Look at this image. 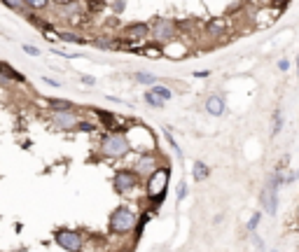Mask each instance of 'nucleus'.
I'll return each mask as SVG.
<instances>
[{
    "label": "nucleus",
    "mask_w": 299,
    "mask_h": 252,
    "mask_svg": "<svg viewBox=\"0 0 299 252\" xmlns=\"http://www.w3.org/2000/svg\"><path fill=\"white\" fill-rule=\"evenodd\" d=\"M169 180H171V168H154L148 180V199L161 203L166 189H169Z\"/></svg>",
    "instance_id": "nucleus-1"
},
{
    "label": "nucleus",
    "mask_w": 299,
    "mask_h": 252,
    "mask_svg": "<svg viewBox=\"0 0 299 252\" xmlns=\"http://www.w3.org/2000/svg\"><path fill=\"white\" fill-rule=\"evenodd\" d=\"M133 229H136V210L128 208V206H119L110 215V231L117 236H124V233H131Z\"/></svg>",
    "instance_id": "nucleus-2"
},
{
    "label": "nucleus",
    "mask_w": 299,
    "mask_h": 252,
    "mask_svg": "<svg viewBox=\"0 0 299 252\" xmlns=\"http://www.w3.org/2000/svg\"><path fill=\"white\" fill-rule=\"evenodd\" d=\"M128 147H131L128 138H124L122 133L110 131V133H106L103 140H101V154L107 157V159H119L128 152Z\"/></svg>",
    "instance_id": "nucleus-3"
},
{
    "label": "nucleus",
    "mask_w": 299,
    "mask_h": 252,
    "mask_svg": "<svg viewBox=\"0 0 299 252\" xmlns=\"http://www.w3.org/2000/svg\"><path fill=\"white\" fill-rule=\"evenodd\" d=\"M54 241L59 243L68 252H80L82 250V236L73 229H59L54 231Z\"/></svg>",
    "instance_id": "nucleus-4"
},
{
    "label": "nucleus",
    "mask_w": 299,
    "mask_h": 252,
    "mask_svg": "<svg viewBox=\"0 0 299 252\" xmlns=\"http://www.w3.org/2000/svg\"><path fill=\"white\" fill-rule=\"evenodd\" d=\"M136 182H138L136 170H117L115 178H112V187H115L117 194H127V191L136 187Z\"/></svg>",
    "instance_id": "nucleus-5"
},
{
    "label": "nucleus",
    "mask_w": 299,
    "mask_h": 252,
    "mask_svg": "<svg viewBox=\"0 0 299 252\" xmlns=\"http://www.w3.org/2000/svg\"><path fill=\"white\" fill-rule=\"evenodd\" d=\"M283 182V178L280 175H274V180L269 182V187L264 189V206H267V212L269 215H276V210H278V185Z\"/></svg>",
    "instance_id": "nucleus-6"
},
{
    "label": "nucleus",
    "mask_w": 299,
    "mask_h": 252,
    "mask_svg": "<svg viewBox=\"0 0 299 252\" xmlns=\"http://www.w3.org/2000/svg\"><path fill=\"white\" fill-rule=\"evenodd\" d=\"M175 35V23L169 19H159L154 26H152V38L159 42V44H164V42H169Z\"/></svg>",
    "instance_id": "nucleus-7"
},
{
    "label": "nucleus",
    "mask_w": 299,
    "mask_h": 252,
    "mask_svg": "<svg viewBox=\"0 0 299 252\" xmlns=\"http://www.w3.org/2000/svg\"><path fill=\"white\" fill-rule=\"evenodd\" d=\"M54 124L61 131H70V128H77L80 119L73 110H54Z\"/></svg>",
    "instance_id": "nucleus-8"
},
{
    "label": "nucleus",
    "mask_w": 299,
    "mask_h": 252,
    "mask_svg": "<svg viewBox=\"0 0 299 252\" xmlns=\"http://www.w3.org/2000/svg\"><path fill=\"white\" fill-rule=\"evenodd\" d=\"M206 112L213 117L224 115V98L222 96H211V98L206 101Z\"/></svg>",
    "instance_id": "nucleus-9"
},
{
    "label": "nucleus",
    "mask_w": 299,
    "mask_h": 252,
    "mask_svg": "<svg viewBox=\"0 0 299 252\" xmlns=\"http://www.w3.org/2000/svg\"><path fill=\"white\" fill-rule=\"evenodd\" d=\"M127 35L131 40H143L150 35V26L148 23H131V26H127Z\"/></svg>",
    "instance_id": "nucleus-10"
},
{
    "label": "nucleus",
    "mask_w": 299,
    "mask_h": 252,
    "mask_svg": "<svg viewBox=\"0 0 299 252\" xmlns=\"http://www.w3.org/2000/svg\"><path fill=\"white\" fill-rule=\"evenodd\" d=\"M136 173H152L154 170V154H140L138 164L133 168Z\"/></svg>",
    "instance_id": "nucleus-11"
},
{
    "label": "nucleus",
    "mask_w": 299,
    "mask_h": 252,
    "mask_svg": "<svg viewBox=\"0 0 299 252\" xmlns=\"http://www.w3.org/2000/svg\"><path fill=\"white\" fill-rule=\"evenodd\" d=\"M208 173H211V168L206 166L203 161H196V164H194V180H196V182L206 180L208 178Z\"/></svg>",
    "instance_id": "nucleus-12"
},
{
    "label": "nucleus",
    "mask_w": 299,
    "mask_h": 252,
    "mask_svg": "<svg viewBox=\"0 0 299 252\" xmlns=\"http://www.w3.org/2000/svg\"><path fill=\"white\" fill-rule=\"evenodd\" d=\"M150 91H152V94L157 96V98H159L161 103H166V101H171V98H173L171 89H166V86H152Z\"/></svg>",
    "instance_id": "nucleus-13"
},
{
    "label": "nucleus",
    "mask_w": 299,
    "mask_h": 252,
    "mask_svg": "<svg viewBox=\"0 0 299 252\" xmlns=\"http://www.w3.org/2000/svg\"><path fill=\"white\" fill-rule=\"evenodd\" d=\"M96 112L101 115V119L106 122V126L110 128V131H112V128L117 126V115H110V112H103V110H96Z\"/></svg>",
    "instance_id": "nucleus-14"
},
{
    "label": "nucleus",
    "mask_w": 299,
    "mask_h": 252,
    "mask_svg": "<svg viewBox=\"0 0 299 252\" xmlns=\"http://www.w3.org/2000/svg\"><path fill=\"white\" fill-rule=\"evenodd\" d=\"M47 103H49L52 110H75V105L68 103V101H54V98H49Z\"/></svg>",
    "instance_id": "nucleus-15"
},
{
    "label": "nucleus",
    "mask_w": 299,
    "mask_h": 252,
    "mask_svg": "<svg viewBox=\"0 0 299 252\" xmlns=\"http://www.w3.org/2000/svg\"><path fill=\"white\" fill-rule=\"evenodd\" d=\"M133 77H136V82H140V84H154L157 82V75H152V73H136Z\"/></svg>",
    "instance_id": "nucleus-16"
},
{
    "label": "nucleus",
    "mask_w": 299,
    "mask_h": 252,
    "mask_svg": "<svg viewBox=\"0 0 299 252\" xmlns=\"http://www.w3.org/2000/svg\"><path fill=\"white\" fill-rule=\"evenodd\" d=\"M59 40H65V42H73V44H85V40L75 33H59Z\"/></svg>",
    "instance_id": "nucleus-17"
},
{
    "label": "nucleus",
    "mask_w": 299,
    "mask_h": 252,
    "mask_svg": "<svg viewBox=\"0 0 299 252\" xmlns=\"http://www.w3.org/2000/svg\"><path fill=\"white\" fill-rule=\"evenodd\" d=\"M10 10H14V12H23L26 10V0H2Z\"/></svg>",
    "instance_id": "nucleus-18"
},
{
    "label": "nucleus",
    "mask_w": 299,
    "mask_h": 252,
    "mask_svg": "<svg viewBox=\"0 0 299 252\" xmlns=\"http://www.w3.org/2000/svg\"><path fill=\"white\" fill-rule=\"evenodd\" d=\"M222 31H224L222 21H211V23H208V33H211V35H220Z\"/></svg>",
    "instance_id": "nucleus-19"
},
{
    "label": "nucleus",
    "mask_w": 299,
    "mask_h": 252,
    "mask_svg": "<svg viewBox=\"0 0 299 252\" xmlns=\"http://www.w3.org/2000/svg\"><path fill=\"white\" fill-rule=\"evenodd\" d=\"M47 2L49 0H26V7H31V10H44Z\"/></svg>",
    "instance_id": "nucleus-20"
},
{
    "label": "nucleus",
    "mask_w": 299,
    "mask_h": 252,
    "mask_svg": "<svg viewBox=\"0 0 299 252\" xmlns=\"http://www.w3.org/2000/svg\"><path fill=\"white\" fill-rule=\"evenodd\" d=\"M145 103L152 105V107H161V105H164V103L159 101V98H157V96L152 94V91H148V94H145Z\"/></svg>",
    "instance_id": "nucleus-21"
},
{
    "label": "nucleus",
    "mask_w": 299,
    "mask_h": 252,
    "mask_svg": "<svg viewBox=\"0 0 299 252\" xmlns=\"http://www.w3.org/2000/svg\"><path fill=\"white\" fill-rule=\"evenodd\" d=\"M280 126H283V115H280V110H278L276 115H274V136H278V131H280Z\"/></svg>",
    "instance_id": "nucleus-22"
},
{
    "label": "nucleus",
    "mask_w": 299,
    "mask_h": 252,
    "mask_svg": "<svg viewBox=\"0 0 299 252\" xmlns=\"http://www.w3.org/2000/svg\"><path fill=\"white\" fill-rule=\"evenodd\" d=\"M106 7V0H89V12H101Z\"/></svg>",
    "instance_id": "nucleus-23"
},
{
    "label": "nucleus",
    "mask_w": 299,
    "mask_h": 252,
    "mask_svg": "<svg viewBox=\"0 0 299 252\" xmlns=\"http://www.w3.org/2000/svg\"><path fill=\"white\" fill-rule=\"evenodd\" d=\"M91 44H94L96 49H112V47H115L112 42H107V40H94Z\"/></svg>",
    "instance_id": "nucleus-24"
},
{
    "label": "nucleus",
    "mask_w": 299,
    "mask_h": 252,
    "mask_svg": "<svg viewBox=\"0 0 299 252\" xmlns=\"http://www.w3.org/2000/svg\"><path fill=\"white\" fill-rule=\"evenodd\" d=\"M257 224H259V212H255V215L250 217V222H248V231H250V233H255Z\"/></svg>",
    "instance_id": "nucleus-25"
},
{
    "label": "nucleus",
    "mask_w": 299,
    "mask_h": 252,
    "mask_svg": "<svg viewBox=\"0 0 299 252\" xmlns=\"http://www.w3.org/2000/svg\"><path fill=\"white\" fill-rule=\"evenodd\" d=\"M124 7H127V0H115V2H112V10L117 12V14H122Z\"/></svg>",
    "instance_id": "nucleus-26"
},
{
    "label": "nucleus",
    "mask_w": 299,
    "mask_h": 252,
    "mask_svg": "<svg viewBox=\"0 0 299 252\" xmlns=\"http://www.w3.org/2000/svg\"><path fill=\"white\" fill-rule=\"evenodd\" d=\"M143 54H148V56H159L161 49H159V47H145V49H143Z\"/></svg>",
    "instance_id": "nucleus-27"
},
{
    "label": "nucleus",
    "mask_w": 299,
    "mask_h": 252,
    "mask_svg": "<svg viewBox=\"0 0 299 252\" xmlns=\"http://www.w3.org/2000/svg\"><path fill=\"white\" fill-rule=\"evenodd\" d=\"M23 52L31 54V56H38V54H40L38 52V47H33V44H23Z\"/></svg>",
    "instance_id": "nucleus-28"
},
{
    "label": "nucleus",
    "mask_w": 299,
    "mask_h": 252,
    "mask_svg": "<svg viewBox=\"0 0 299 252\" xmlns=\"http://www.w3.org/2000/svg\"><path fill=\"white\" fill-rule=\"evenodd\" d=\"M82 82H85L86 86H94V84H96V77H91V75H82Z\"/></svg>",
    "instance_id": "nucleus-29"
},
{
    "label": "nucleus",
    "mask_w": 299,
    "mask_h": 252,
    "mask_svg": "<svg viewBox=\"0 0 299 252\" xmlns=\"http://www.w3.org/2000/svg\"><path fill=\"white\" fill-rule=\"evenodd\" d=\"M185 191H187V185H185V182H180V187H178V201L185 199Z\"/></svg>",
    "instance_id": "nucleus-30"
},
{
    "label": "nucleus",
    "mask_w": 299,
    "mask_h": 252,
    "mask_svg": "<svg viewBox=\"0 0 299 252\" xmlns=\"http://www.w3.org/2000/svg\"><path fill=\"white\" fill-rule=\"evenodd\" d=\"M288 68H290L288 59H280V61H278V70H283V73H285V70H288Z\"/></svg>",
    "instance_id": "nucleus-31"
},
{
    "label": "nucleus",
    "mask_w": 299,
    "mask_h": 252,
    "mask_svg": "<svg viewBox=\"0 0 299 252\" xmlns=\"http://www.w3.org/2000/svg\"><path fill=\"white\" fill-rule=\"evenodd\" d=\"M43 80L49 84V86H61V82H59V80H52V77H43Z\"/></svg>",
    "instance_id": "nucleus-32"
},
{
    "label": "nucleus",
    "mask_w": 299,
    "mask_h": 252,
    "mask_svg": "<svg viewBox=\"0 0 299 252\" xmlns=\"http://www.w3.org/2000/svg\"><path fill=\"white\" fill-rule=\"evenodd\" d=\"M77 128H80V131H94L91 124H77Z\"/></svg>",
    "instance_id": "nucleus-33"
},
{
    "label": "nucleus",
    "mask_w": 299,
    "mask_h": 252,
    "mask_svg": "<svg viewBox=\"0 0 299 252\" xmlns=\"http://www.w3.org/2000/svg\"><path fill=\"white\" fill-rule=\"evenodd\" d=\"M274 2H276V5H278V7H285V5H288V2H290V0H274Z\"/></svg>",
    "instance_id": "nucleus-34"
},
{
    "label": "nucleus",
    "mask_w": 299,
    "mask_h": 252,
    "mask_svg": "<svg viewBox=\"0 0 299 252\" xmlns=\"http://www.w3.org/2000/svg\"><path fill=\"white\" fill-rule=\"evenodd\" d=\"M56 2H64V5H65V2H73V0H56Z\"/></svg>",
    "instance_id": "nucleus-35"
},
{
    "label": "nucleus",
    "mask_w": 299,
    "mask_h": 252,
    "mask_svg": "<svg viewBox=\"0 0 299 252\" xmlns=\"http://www.w3.org/2000/svg\"><path fill=\"white\" fill-rule=\"evenodd\" d=\"M297 68H299V56H297Z\"/></svg>",
    "instance_id": "nucleus-36"
}]
</instances>
